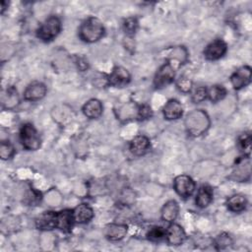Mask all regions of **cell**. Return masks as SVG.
Returning <instances> with one entry per match:
<instances>
[{
    "label": "cell",
    "mask_w": 252,
    "mask_h": 252,
    "mask_svg": "<svg viewBox=\"0 0 252 252\" xmlns=\"http://www.w3.org/2000/svg\"><path fill=\"white\" fill-rule=\"evenodd\" d=\"M104 31L103 24L99 19L95 17H89L81 24L79 36L83 41L93 43L103 36Z\"/></svg>",
    "instance_id": "obj_1"
},
{
    "label": "cell",
    "mask_w": 252,
    "mask_h": 252,
    "mask_svg": "<svg viewBox=\"0 0 252 252\" xmlns=\"http://www.w3.org/2000/svg\"><path fill=\"white\" fill-rule=\"evenodd\" d=\"M210 118L202 109H195L189 112L185 118V128L192 136L204 134L210 127Z\"/></svg>",
    "instance_id": "obj_2"
},
{
    "label": "cell",
    "mask_w": 252,
    "mask_h": 252,
    "mask_svg": "<svg viewBox=\"0 0 252 252\" xmlns=\"http://www.w3.org/2000/svg\"><path fill=\"white\" fill-rule=\"evenodd\" d=\"M61 31V21L56 16L47 18L37 29L36 35L42 41L48 42L53 40Z\"/></svg>",
    "instance_id": "obj_3"
},
{
    "label": "cell",
    "mask_w": 252,
    "mask_h": 252,
    "mask_svg": "<svg viewBox=\"0 0 252 252\" xmlns=\"http://www.w3.org/2000/svg\"><path fill=\"white\" fill-rule=\"evenodd\" d=\"M20 141L28 151H36L40 147L39 135L32 123H26L20 130Z\"/></svg>",
    "instance_id": "obj_4"
},
{
    "label": "cell",
    "mask_w": 252,
    "mask_h": 252,
    "mask_svg": "<svg viewBox=\"0 0 252 252\" xmlns=\"http://www.w3.org/2000/svg\"><path fill=\"white\" fill-rule=\"evenodd\" d=\"M175 78V68L171 62L161 65L154 78V85L157 89H162L170 85Z\"/></svg>",
    "instance_id": "obj_5"
},
{
    "label": "cell",
    "mask_w": 252,
    "mask_h": 252,
    "mask_svg": "<svg viewBox=\"0 0 252 252\" xmlns=\"http://www.w3.org/2000/svg\"><path fill=\"white\" fill-rule=\"evenodd\" d=\"M173 188L180 197L188 198L195 190V182L189 175L180 174L174 178Z\"/></svg>",
    "instance_id": "obj_6"
},
{
    "label": "cell",
    "mask_w": 252,
    "mask_h": 252,
    "mask_svg": "<svg viewBox=\"0 0 252 252\" xmlns=\"http://www.w3.org/2000/svg\"><path fill=\"white\" fill-rule=\"evenodd\" d=\"M227 50V45L222 39H215L210 42L204 49V56L210 61H215L221 58Z\"/></svg>",
    "instance_id": "obj_7"
},
{
    "label": "cell",
    "mask_w": 252,
    "mask_h": 252,
    "mask_svg": "<svg viewBox=\"0 0 252 252\" xmlns=\"http://www.w3.org/2000/svg\"><path fill=\"white\" fill-rule=\"evenodd\" d=\"M130 81L131 75L129 71L122 66H116L113 68L110 75H108V85L116 88H123L127 86Z\"/></svg>",
    "instance_id": "obj_8"
},
{
    "label": "cell",
    "mask_w": 252,
    "mask_h": 252,
    "mask_svg": "<svg viewBox=\"0 0 252 252\" xmlns=\"http://www.w3.org/2000/svg\"><path fill=\"white\" fill-rule=\"evenodd\" d=\"M230 82L235 90H240L251 82V68L247 65H244L238 68L230 77Z\"/></svg>",
    "instance_id": "obj_9"
},
{
    "label": "cell",
    "mask_w": 252,
    "mask_h": 252,
    "mask_svg": "<svg viewBox=\"0 0 252 252\" xmlns=\"http://www.w3.org/2000/svg\"><path fill=\"white\" fill-rule=\"evenodd\" d=\"M75 220L73 210L65 209L56 214V228L63 232H70L74 226Z\"/></svg>",
    "instance_id": "obj_10"
},
{
    "label": "cell",
    "mask_w": 252,
    "mask_h": 252,
    "mask_svg": "<svg viewBox=\"0 0 252 252\" xmlns=\"http://www.w3.org/2000/svg\"><path fill=\"white\" fill-rule=\"evenodd\" d=\"M128 226L123 223H108L104 226L103 234L109 241H119L127 233Z\"/></svg>",
    "instance_id": "obj_11"
},
{
    "label": "cell",
    "mask_w": 252,
    "mask_h": 252,
    "mask_svg": "<svg viewBox=\"0 0 252 252\" xmlns=\"http://www.w3.org/2000/svg\"><path fill=\"white\" fill-rule=\"evenodd\" d=\"M165 238L168 244L178 246L185 241L186 233L182 228V226H180L177 223H171L166 229Z\"/></svg>",
    "instance_id": "obj_12"
},
{
    "label": "cell",
    "mask_w": 252,
    "mask_h": 252,
    "mask_svg": "<svg viewBox=\"0 0 252 252\" xmlns=\"http://www.w3.org/2000/svg\"><path fill=\"white\" fill-rule=\"evenodd\" d=\"M47 89L44 84L34 82L29 85L24 92V98L29 101H36L43 98L46 94Z\"/></svg>",
    "instance_id": "obj_13"
},
{
    "label": "cell",
    "mask_w": 252,
    "mask_h": 252,
    "mask_svg": "<svg viewBox=\"0 0 252 252\" xmlns=\"http://www.w3.org/2000/svg\"><path fill=\"white\" fill-rule=\"evenodd\" d=\"M162 114L167 120H176L182 116L183 106L179 100L171 98L163 105Z\"/></svg>",
    "instance_id": "obj_14"
},
{
    "label": "cell",
    "mask_w": 252,
    "mask_h": 252,
    "mask_svg": "<svg viewBox=\"0 0 252 252\" xmlns=\"http://www.w3.org/2000/svg\"><path fill=\"white\" fill-rule=\"evenodd\" d=\"M56 212L47 211L35 219V226L39 230H51L56 228Z\"/></svg>",
    "instance_id": "obj_15"
},
{
    "label": "cell",
    "mask_w": 252,
    "mask_h": 252,
    "mask_svg": "<svg viewBox=\"0 0 252 252\" xmlns=\"http://www.w3.org/2000/svg\"><path fill=\"white\" fill-rule=\"evenodd\" d=\"M151 147V143L148 137L144 136V135H138L135 138L132 139V141L130 142L129 145V149L130 152L134 155V156H143L145 155L149 149Z\"/></svg>",
    "instance_id": "obj_16"
},
{
    "label": "cell",
    "mask_w": 252,
    "mask_h": 252,
    "mask_svg": "<svg viewBox=\"0 0 252 252\" xmlns=\"http://www.w3.org/2000/svg\"><path fill=\"white\" fill-rule=\"evenodd\" d=\"M75 222L87 223L94 218V210L88 204L82 203L73 209Z\"/></svg>",
    "instance_id": "obj_17"
},
{
    "label": "cell",
    "mask_w": 252,
    "mask_h": 252,
    "mask_svg": "<svg viewBox=\"0 0 252 252\" xmlns=\"http://www.w3.org/2000/svg\"><path fill=\"white\" fill-rule=\"evenodd\" d=\"M83 113L85 116H87L90 119H96L100 117L103 111V106L100 100L96 98H92L88 100L84 105H83Z\"/></svg>",
    "instance_id": "obj_18"
},
{
    "label": "cell",
    "mask_w": 252,
    "mask_h": 252,
    "mask_svg": "<svg viewBox=\"0 0 252 252\" xmlns=\"http://www.w3.org/2000/svg\"><path fill=\"white\" fill-rule=\"evenodd\" d=\"M178 213H179V206H178V203L174 200L167 201L163 205L160 211L161 219L164 221H168V222L175 220V219L178 216Z\"/></svg>",
    "instance_id": "obj_19"
},
{
    "label": "cell",
    "mask_w": 252,
    "mask_h": 252,
    "mask_svg": "<svg viewBox=\"0 0 252 252\" xmlns=\"http://www.w3.org/2000/svg\"><path fill=\"white\" fill-rule=\"evenodd\" d=\"M247 206V200L242 194H234L230 196L226 201V207L230 212L239 213L245 210Z\"/></svg>",
    "instance_id": "obj_20"
},
{
    "label": "cell",
    "mask_w": 252,
    "mask_h": 252,
    "mask_svg": "<svg viewBox=\"0 0 252 252\" xmlns=\"http://www.w3.org/2000/svg\"><path fill=\"white\" fill-rule=\"evenodd\" d=\"M213 200V189L208 185H203L199 188L196 196V205L199 208L208 207Z\"/></svg>",
    "instance_id": "obj_21"
},
{
    "label": "cell",
    "mask_w": 252,
    "mask_h": 252,
    "mask_svg": "<svg viewBox=\"0 0 252 252\" xmlns=\"http://www.w3.org/2000/svg\"><path fill=\"white\" fill-rule=\"evenodd\" d=\"M226 95V89L221 85H214L207 89V98L213 102L221 100Z\"/></svg>",
    "instance_id": "obj_22"
},
{
    "label": "cell",
    "mask_w": 252,
    "mask_h": 252,
    "mask_svg": "<svg viewBox=\"0 0 252 252\" xmlns=\"http://www.w3.org/2000/svg\"><path fill=\"white\" fill-rule=\"evenodd\" d=\"M237 146L245 157H250L251 153V134L250 132L242 133L237 139Z\"/></svg>",
    "instance_id": "obj_23"
},
{
    "label": "cell",
    "mask_w": 252,
    "mask_h": 252,
    "mask_svg": "<svg viewBox=\"0 0 252 252\" xmlns=\"http://www.w3.org/2000/svg\"><path fill=\"white\" fill-rule=\"evenodd\" d=\"M166 229L159 225H155L151 227L147 233V238L153 242H158L165 238Z\"/></svg>",
    "instance_id": "obj_24"
},
{
    "label": "cell",
    "mask_w": 252,
    "mask_h": 252,
    "mask_svg": "<svg viewBox=\"0 0 252 252\" xmlns=\"http://www.w3.org/2000/svg\"><path fill=\"white\" fill-rule=\"evenodd\" d=\"M232 243H233V241H232L231 236L228 233H225V232H222V233L219 234L216 237L215 242H214V244H215V246L218 250L225 249L228 246H230Z\"/></svg>",
    "instance_id": "obj_25"
},
{
    "label": "cell",
    "mask_w": 252,
    "mask_h": 252,
    "mask_svg": "<svg viewBox=\"0 0 252 252\" xmlns=\"http://www.w3.org/2000/svg\"><path fill=\"white\" fill-rule=\"evenodd\" d=\"M138 27H139V22L135 17H129L125 19L123 22V30L129 35L135 34L138 30Z\"/></svg>",
    "instance_id": "obj_26"
},
{
    "label": "cell",
    "mask_w": 252,
    "mask_h": 252,
    "mask_svg": "<svg viewBox=\"0 0 252 252\" xmlns=\"http://www.w3.org/2000/svg\"><path fill=\"white\" fill-rule=\"evenodd\" d=\"M15 154L14 146L9 141H2L0 146V157L2 159H9Z\"/></svg>",
    "instance_id": "obj_27"
},
{
    "label": "cell",
    "mask_w": 252,
    "mask_h": 252,
    "mask_svg": "<svg viewBox=\"0 0 252 252\" xmlns=\"http://www.w3.org/2000/svg\"><path fill=\"white\" fill-rule=\"evenodd\" d=\"M207 98V88L197 87L193 90L191 94V99L194 103H200Z\"/></svg>",
    "instance_id": "obj_28"
},
{
    "label": "cell",
    "mask_w": 252,
    "mask_h": 252,
    "mask_svg": "<svg viewBox=\"0 0 252 252\" xmlns=\"http://www.w3.org/2000/svg\"><path fill=\"white\" fill-rule=\"evenodd\" d=\"M153 116V110L152 107L147 104H140L137 108V118L139 120H147L150 119Z\"/></svg>",
    "instance_id": "obj_29"
},
{
    "label": "cell",
    "mask_w": 252,
    "mask_h": 252,
    "mask_svg": "<svg viewBox=\"0 0 252 252\" xmlns=\"http://www.w3.org/2000/svg\"><path fill=\"white\" fill-rule=\"evenodd\" d=\"M176 86L180 92L188 93L192 89V81L188 77L181 76V77H179V79H177Z\"/></svg>",
    "instance_id": "obj_30"
},
{
    "label": "cell",
    "mask_w": 252,
    "mask_h": 252,
    "mask_svg": "<svg viewBox=\"0 0 252 252\" xmlns=\"http://www.w3.org/2000/svg\"><path fill=\"white\" fill-rule=\"evenodd\" d=\"M7 94H8V97H7L8 107H13V106L17 105V103L19 102L17 91L14 88H10L7 91Z\"/></svg>",
    "instance_id": "obj_31"
}]
</instances>
